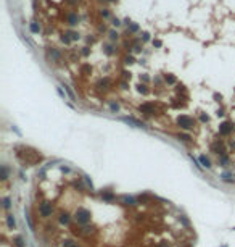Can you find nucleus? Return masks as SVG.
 <instances>
[{"label":"nucleus","instance_id":"obj_1","mask_svg":"<svg viewBox=\"0 0 235 247\" xmlns=\"http://www.w3.org/2000/svg\"><path fill=\"white\" fill-rule=\"evenodd\" d=\"M90 217H92V213L90 210H87L86 207H79L77 210H76V221L79 223V225H86V223L90 221Z\"/></svg>","mask_w":235,"mask_h":247},{"label":"nucleus","instance_id":"obj_2","mask_svg":"<svg viewBox=\"0 0 235 247\" xmlns=\"http://www.w3.org/2000/svg\"><path fill=\"white\" fill-rule=\"evenodd\" d=\"M177 123H179V126H180V128H184V129H190L192 126H193V120H192L190 116H187V115L179 116Z\"/></svg>","mask_w":235,"mask_h":247},{"label":"nucleus","instance_id":"obj_3","mask_svg":"<svg viewBox=\"0 0 235 247\" xmlns=\"http://www.w3.org/2000/svg\"><path fill=\"white\" fill-rule=\"evenodd\" d=\"M52 212H53V208H52V204H49V202H40V205H39V213H40V217H50Z\"/></svg>","mask_w":235,"mask_h":247},{"label":"nucleus","instance_id":"obj_4","mask_svg":"<svg viewBox=\"0 0 235 247\" xmlns=\"http://www.w3.org/2000/svg\"><path fill=\"white\" fill-rule=\"evenodd\" d=\"M232 129H233V126L230 123H222L219 126V134H221V136H227V134L232 133Z\"/></svg>","mask_w":235,"mask_h":247},{"label":"nucleus","instance_id":"obj_5","mask_svg":"<svg viewBox=\"0 0 235 247\" xmlns=\"http://www.w3.org/2000/svg\"><path fill=\"white\" fill-rule=\"evenodd\" d=\"M140 111L145 113V115H152V113H155V108H153L152 104H143L142 107H140Z\"/></svg>","mask_w":235,"mask_h":247},{"label":"nucleus","instance_id":"obj_6","mask_svg":"<svg viewBox=\"0 0 235 247\" xmlns=\"http://www.w3.org/2000/svg\"><path fill=\"white\" fill-rule=\"evenodd\" d=\"M123 121H126V123H129V124H134V126H137V128H143L145 126L143 123H140V121L134 120V118H123Z\"/></svg>","mask_w":235,"mask_h":247},{"label":"nucleus","instance_id":"obj_7","mask_svg":"<svg viewBox=\"0 0 235 247\" xmlns=\"http://www.w3.org/2000/svg\"><path fill=\"white\" fill-rule=\"evenodd\" d=\"M200 162H201V165H203V166H206V168H209V166H211V162H209V158L206 155H200Z\"/></svg>","mask_w":235,"mask_h":247},{"label":"nucleus","instance_id":"obj_8","mask_svg":"<svg viewBox=\"0 0 235 247\" xmlns=\"http://www.w3.org/2000/svg\"><path fill=\"white\" fill-rule=\"evenodd\" d=\"M7 223H8V226H10L11 228V229H15V218H13V215H8L7 217Z\"/></svg>","mask_w":235,"mask_h":247},{"label":"nucleus","instance_id":"obj_9","mask_svg":"<svg viewBox=\"0 0 235 247\" xmlns=\"http://www.w3.org/2000/svg\"><path fill=\"white\" fill-rule=\"evenodd\" d=\"M222 181H225V183H233V176L229 175V173H224L222 175Z\"/></svg>","mask_w":235,"mask_h":247},{"label":"nucleus","instance_id":"obj_10","mask_svg":"<svg viewBox=\"0 0 235 247\" xmlns=\"http://www.w3.org/2000/svg\"><path fill=\"white\" fill-rule=\"evenodd\" d=\"M166 82H169V84H174V82H176V78L171 76V74H169V76L166 74Z\"/></svg>","mask_w":235,"mask_h":247},{"label":"nucleus","instance_id":"obj_11","mask_svg":"<svg viewBox=\"0 0 235 247\" xmlns=\"http://www.w3.org/2000/svg\"><path fill=\"white\" fill-rule=\"evenodd\" d=\"M76 23H77V18L74 16V15H71V16H69V24H71V26H74V24H76Z\"/></svg>","mask_w":235,"mask_h":247},{"label":"nucleus","instance_id":"obj_12","mask_svg":"<svg viewBox=\"0 0 235 247\" xmlns=\"http://www.w3.org/2000/svg\"><path fill=\"white\" fill-rule=\"evenodd\" d=\"M103 199H105V200H113V199H114V195H113V194H103Z\"/></svg>","mask_w":235,"mask_h":247},{"label":"nucleus","instance_id":"obj_13","mask_svg":"<svg viewBox=\"0 0 235 247\" xmlns=\"http://www.w3.org/2000/svg\"><path fill=\"white\" fill-rule=\"evenodd\" d=\"M158 247H171V244H169L168 241H163V242H159Z\"/></svg>","mask_w":235,"mask_h":247},{"label":"nucleus","instance_id":"obj_14","mask_svg":"<svg viewBox=\"0 0 235 247\" xmlns=\"http://www.w3.org/2000/svg\"><path fill=\"white\" fill-rule=\"evenodd\" d=\"M139 91L142 92V94H147V92H148L147 91V86H139Z\"/></svg>","mask_w":235,"mask_h":247},{"label":"nucleus","instance_id":"obj_15","mask_svg":"<svg viewBox=\"0 0 235 247\" xmlns=\"http://www.w3.org/2000/svg\"><path fill=\"white\" fill-rule=\"evenodd\" d=\"M179 137L182 139V141H190V136H187V134H180Z\"/></svg>","mask_w":235,"mask_h":247},{"label":"nucleus","instance_id":"obj_16","mask_svg":"<svg viewBox=\"0 0 235 247\" xmlns=\"http://www.w3.org/2000/svg\"><path fill=\"white\" fill-rule=\"evenodd\" d=\"M3 202H5V204H3V205H5V208H8V207H10V199H5V200H3Z\"/></svg>","mask_w":235,"mask_h":247},{"label":"nucleus","instance_id":"obj_17","mask_svg":"<svg viewBox=\"0 0 235 247\" xmlns=\"http://www.w3.org/2000/svg\"><path fill=\"white\" fill-rule=\"evenodd\" d=\"M110 37H111V39H116V37H118V34H116L114 31H111V32H110Z\"/></svg>","mask_w":235,"mask_h":247},{"label":"nucleus","instance_id":"obj_18","mask_svg":"<svg viewBox=\"0 0 235 247\" xmlns=\"http://www.w3.org/2000/svg\"><path fill=\"white\" fill-rule=\"evenodd\" d=\"M126 63H129V65L134 63V58H132V57H127V58H126Z\"/></svg>","mask_w":235,"mask_h":247},{"label":"nucleus","instance_id":"obj_19","mask_svg":"<svg viewBox=\"0 0 235 247\" xmlns=\"http://www.w3.org/2000/svg\"><path fill=\"white\" fill-rule=\"evenodd\" d=\"M155 45H156V47H161V40H155V42H153Z\"/></svg>","mask_w":235,"mask_h":247},{"label":"nucleus","instance_id":"obj_20","mask_svg":"<svg viewBox=\"0 0 235 247\" xmlns=\"http://www.w3.org/2000/svg\"><path fill=\"white\" fill-rule=\"evenodd\" d=\"M119 24H121L119 20H114V21H113V26H119Z\"/></svg>","mask_w":235,"mask_h":247},{"label":"nucleus","instance_id":"obj_21","mask_svg":"<svg viewBox=\"0 0 235 247\" xmlns=\"http://www.w3.org/2000/svg\"><path fill=\"white\" fill-rule=\"evenodd\" d=\"M130 31H137V24H132V26H130Z\"/></svg>","mask_w":235,"mask_h":247},{"label":"nucleus","instance_id":"obj_22","mask_svg":"<svg viewBox=\"0 0 235 247\" xmlns=\"http://www.w3.org/2000/svg\"><path fill=\"white\" fill-rule=\"evenodd\" d=\"M111 108H113V110H118V108H119V107H118L116 104H111Z\"/></svg>","mask_w":235,"mask_h":247},{"label":"nucleus","instance_id":"obj_23","mask_svg":"<svg viewBox=\"0 0 235 247\" xmlns=\"http://www.w3.org/2000/svg\"><path fill=\"white\" fill-rule=\"evenodd\" d=\"M230 147H232V150H235V142H230Z\"/></svg>","mask_w":235,"mask_h":247},{"label":"nucleus","instance_id":"obj_24","mask_svg":"<svg viewBox=\"0 0 235 247\" xmlns=\"http://www.w3.org/2000/svg\"><path fill=\"white\" fill-rule=\"evenodd\" d=\"M71 247H77V245H71Z\"/></svg>","mask_w":235,"mask_h":247},{"label":"nucleus","instance_id":"obj_25","mask_svg":"<svg viewBox=\"0 0 235 247\" xmlns=\"http://www.w3.org/2000/svg\"><path fill=\"white\" fill-rule=\"evenodd\" d=\"M111 2H116V0H111Z\"/></svg>","mask_w":235,"mask_h":247},{"label":"nucleus","instance_id":"obj_26","mask_svg":"<svg viewBox=\"0 0 235 247\" xmlns=\"http://www.w3.org/2000/svg\"><path fill=\"white\" fill-rule=\"evenodd\" d=\"M233 229H235V228H233Z\"/></svg>","mask_w":235,"mask_h":247}]
</instances>
